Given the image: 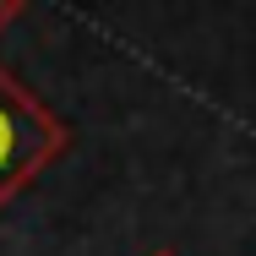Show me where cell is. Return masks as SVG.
Returning a JSON list of instances; mask_svg holds the SVG:
<instances>
[{
	"label": "cell",
	"mask_w": 256,
	"mask_h": 256,
	"mask_svg": "<svg viewBox=\"0 0 256 256\" xmlns=\"http://www.w3.org/2000/svg\"><path fill=\"white\" fill-rule=\"evenodd\" d=\"M66 153V126L0 66V207Z\"/></svg>",
	"instance_id": "6da1fadb"
},
{
	"label": "cell",
	"mask_w": 256,
	"mask_h": 256,
	"mask_svg": "<svg viewBox=\"0 0 256 256\" xmlns=\"http://www.w3.org/2000/svg\"><path fill=\"white\" fill-rule=\"evenodd\" d=\"M22 6H28V0H0V33H6V28L22 16Z\"/></svg>",
	"instance_id": "7a4b0ae2"
},
{
	"label": "cell",
	"mask_w": 256,
	"mask_h": 256,
	"mask_svg": "<svg viewBox=\"0 0 256 256\" xmlns=\"http://www.w3.org/2000/svg\"><path fill=\"white\" fill-rule=\"evenodd\" d=\"M148 256H174V251H148Z\"/></svg>",
	"instance_id": "3957f363"
}]
</instances>
